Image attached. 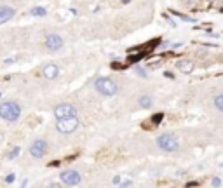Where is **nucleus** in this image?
Listing matches in <instances>:
<instances>
[{
    "instance_id": "f257e3e1",
    "label": "nucleus",
    "mask_w": 223,
    "mask_h": 188,
    "mask_svg": "<svg viewBox=\"0 0 223 188\" xmlns=\"http://www.w3.org/2000/svg\"><path fill=\"white\" fill-rule=\"evenodd\" d=\"M21 117V106L16 101H4L0 103V119L7 122H16Z\"/></svg>"
},
{
    "instance_id": "f03ea898",
    "label": "nucleus",
    "mask_w": 223,
    "mask_h": 188,
    "mask_svg": "<svg viewBox=\"0 0 223 188\" xmlns=\"http://www.w3.org/2000/svg\"><path fill=\"white\" fill-rule=\"evenodd\" d=\"M94 89L103 96H115L119 92V85L115 80L108 79V77H100L94 80Z\"/></svg>"
},
{
    "instance_id": "7ed1b4c3",
    "label": "nucleus",
    "mask_w": 223,
    "mask_h": 188,
    "mask_svg": "<svg viewBox=\"0 0 223 188\" xmlns=\"http://www.w3.org/2000/svg\"><path fill=\"white\" fill-rule=\"evenodd\" d=\"M79 127V117L73 115V117H65V119H58L56 122V129L63 132V134H71L75 129Z\"/></svg>"
},
{
    "instance_id": "20e7f679",
    "label": "nucleus",
    "mask_w": 223,
    "mask_h": 188,
    "mask_svg": "<svg viewBox=\"0 0 223 188\" xmlns=\"http://www.w3.org/2000/svg\"><path fill=\"white\" fill-rule=\"evenodd\" d=\"M157 146L161 150H166V152H176L180 148V143L172 134H162L157 138Z\"/></svg>"
},
{
    "instance_id": "39448f33",
    "label": "nucleus",
    "mask_w": 223,
    "mask_h": 188,
    "mask_svg": "<svg viewBox=\"0 0 223 188\" xmlns=\"http://www.w3.org/2000/svg\"><path fill=\"white\" fill-rule=\"evenodd\" d=\"M77 115V108L71 103H59L54 108V117L56 119H65V117H73Z\"/></svg>"
},
{
    "instance_id": "423d86ee",
    "label": "nucleus",
    "mask_w": 223,
    "mask_h": 188,
    "mask_svg": "<svg viewBox=\"0 0 223 188\" xmlns=\"http://www.w3.org/2000/svg\"><path fill=\"white\" fill-rule=\"evenodd\" d=\"M47 152V141L45 139H35L30 145V155L35 158H42Z\"/></svg>"
},
{
    "instance_id": "0eeeda50",
    "label": "nucleus",
    "mask_w": 223,
    "mask_h": 188,
    "mask_svg": "<svg viewBox=\"0 0 223 188\" xmlns=\"http://www.w3.org/2000/svg\"><path fill=\"white\" fill-rule=\"evenodd\" d=\"M59 178H61V181H63L65 185H68V187H75V185L80 183V174H79L77 171H73V169L63 171Z\"/></svg>"
},
{
    "instance_id": "6e6552de",
    "label": "nucleus",
    "mask_w": 223,
    "mask_h": 188,
    "mask_svg": "<svg viewBox=\"0 0 223 188\" xmlns=\"http://www.w3.org/2000/svg\"><path fill=\"white\" fill-rule=\"evenodd\" d=\"M45 45L49 51H58L63 47V37L58 33H49L47 39H45Z\"/></svg>"
},
{
    "instance_id": "1a4fd4ad",
    "label": "nucleus",
    "mask_w": 223,
    "mask_h": 188,
    "mask_svg": "<svg viewBox=\"0 0 223 188\" xmlns=\"http://www.w3.org/2000/svg\"><path fill=\"white\" fill-rule=\"evenodd\" d=\"M59 75V66L58 65H45L42 68V77L45 80H54Z\"/></svg>"
},
{
    "instance_id": "9d476101",
    "label": "nucleus",
    "mask_w": 223,
    "mask_h": 188,
    "mask_svg": "<svg viewBox=\"0 0 223 188\" xmlns=\"http://www.w3.org/2000/svg\"><path fill=\"white\" fill-rule=\"evenodd\" d=\"M14 14H16V10L12 9V7H7V5L0 7V25L5 23V21H9V19H12Z\"/></svg>"
},
{
    "instance_id": "9b49d317",
    "label": "nucleus",
    "mask_w": 223,
    "mask_h": 188,
    "mask_svg": "<svg viewBox=\"0 0 223 188\" xmlns=\"http://www.w3.org/2000/svg\"><path fill=\"white\" fill-rule=\"evenodd\" d=\"M176 66H178V70H180V71H183V73H192L193 68H195V65H193L192 61H188V59L178 61V63H176Z\"/></svg>"
},
{
    "instance_id": "f8f14e48",
    "label": "nucleus",
    "mask_w": 223,
    "mask_h": 188,
    "mask_svg": "<svg viewBox=\"0 0 223 188\" xmlns=\"http://www.w3.org/2000/svg\"><path fill=\"white\" fill-rule=\"evenodd\" d=\"M138 103H140L141 108H150L152 106V98L150 96H141V98L138 99Z\"/></svg>"
},
{
    "instance_id": "ddd939ff",
    "label": "nucleus",
    "mask_w": 223,
    "mask_h": 188,
    "mask_svg": "<svg viewBox=\"0 0 223 188\" xmlns=\"http://www.w3.org/2000/svg\"><path fill=\"white\" fill-rule=\"evenodd\" d=\"M214 106H216V110H220L223 113V94H218L214 98Z\"/></svg>"
},
{
    "instance_id": "4468645a",
    "label": "nucleus",
    "mask_w": 223,
    "mask_h": 188,
    "mask_svg": "<svg viewBox=\"0 0 223 188\" xmlns=\"http://www.w3.org/2000/svg\"><path fill=\"white\" fill-rule=\"evenodd\" d=\"M31 14H33V16H45L47 10H45V7H40V5H39V7H33V9H31Z\"/></svg>"
},
{
    "instance_id": "2eb2a0df",
    "label": "nucleus",
    "mask_w": 223,
    "mask_h": 188,
    "mask_svg": "<svg viewBox=\"0 0 223 188\" xmlns=\"http://www.w3.org/2000/svg\"><path fill=\"white\" fill-rule=\"evenodd\" d=\"M19 146H14V148H12V152H10V153H9V155H7V157H9V158H14V157H18V153H19Z\"/></svg>"
},
{
    "instance_id": "dca6fc26",
    "label": "nucleus",
    "mask_w": 223,
    "mask_h": 188,
    "mask_svg": "<svg viewBox=\"0 0 223 188\" xmlns=\"http://www.w3.org/2000/svg\"><path fill=\"white\" fill-rule=\"evenodd\" d=\"M211 185H213V187H222V179H220V178H213Z\"/></svg>"
},
{
    "instance_id": "f3484780",
    "label": "nucleus",
    "mask_w": 223,
    "mask_h": 188,
    "mask_svg": "<svg viewBox=\"0 0 223 188\" xmlns=\"http://www.w3.org/2000/svg\"><path fill=\"white\" fill-rule=\"evenodd\" d=\"M14 179H16V174H12V172H10L9 176H5V183H12Z\"/></svg>"
},
{
    "instance_id": "a211bd4d",
    "label": "nucleus",
    "mask_w": 223,
    "mask_h": 188,
    "mask_svg": "<svg viewBox=\"0 0 223 188\" xmlns=\"http://www.w3.org/2000/svg\"><path fill=\"white\" fill-rule=\"evenodd\" d=\"M162 117H164L162 113H157V115H153V117H152V120H155V122H157V120H162Z\"/></svg>"
},
{
    "instance_id": "6ab92c4d",
    "label": "nucleus",
    "mask_w": 223,
    "mask_h": 188,
    "mask_svg": "<svg viewBox=\"0 0 223 188\" xmlns=\"http://www.w3.org/2000/svg\"><path fill=\"white\" fill-rule=\"evenodd\" d=\"M164 75H166V77H169V79H172V77H174V75H172L171 71H166V73H164Z\"/></svg>"
},
{
    "instance_id": "aec40b11",
    "label": "nucleus",
    "mask_w": 223,
    "mask_h": 188,
    "mask_svg": "<svg viewBox=\"0 0 223 188\" xmlns=\"http://www.w3.org/2000/svg\"><path fill=\"white\" fill-rule=\"evenodd\" d=\"M122 2H124V4H127V2H129V0H122Z\"/></svg>"
},
{
    "instance_id": "412c9836",
    "label": "nucleus",
    "mask_w": 223,
    "mask_h": 188,
    "mask_svg": "<svg viewBox=\"0 0 223 188\" xmlns=\"http://www.w3.org/2000/svg\"><path fill=\"white\" fill-rule=\"evenodd\" d=\"M0 98H2V92H0Z\"/></svg>"
}]
</instances>
